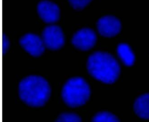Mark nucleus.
<instances>
[{
  "instance_id": "nucleus-1",
  "label": "nucleus",
  "mask_w": 149,
  "mask_h": 122,
  "mask_svg": "<svg viewBox=\"0 0 149 122\" xmlns=\"http://www.w3.org/2000/svg\"><path fill=\"white\" fill-rule=\"evenodd\" d=\"M18 92L19 99L25 105L32 107H40L49 100L52 89L44 77L31 75L21 80Z\"/></svg>"
},
{
  "instance_id": "nucleus-2",
  "label": "nucleus",
  "mask_w": 149,
  "mask_h": 122,
  "mask_svg": "<svg viewBox=\"0 0 149 122\" xmlns=\"http://www.w3.org/2000/svg\"><path fill=\"white\" fill-rule=\"evenodd\" d=\"M90 74L105 84H113L119 77L120 67L117 60L110 53L97 51L91 54L87 62Z\"/></svg>"
},
{
  "instance_id": "nucleus-3",
  "label": "nucleus",
  "mask_w": 149,
  "mask_h": 122,
  "mask_svg": "<svg viewBox=\"0 0 149 122\" xmlns=\"http://www.w3.org/2000/svg\"><path fill=\"white\" fill-rule=\"evenodd\" d=\"M61 94L66 105L71 107H77L84 105L89 100L91 88L84 78L72 77L64 84Z\"/></svg>"
},
{
  "instance_id": "nucleus-4",
  "label": "nucleus",
  "mask_w": 149,
  "mask_h": 122,
  "mask_svg": "<svg viewBox=\"0 0 149 122\" xmlns=\"http://www.w3.org/2000/svg\"><path fill=\"white\" fill-rule=\"evenodd\" d=\"M41 37L46 48L49 50H58L65 43V36L62 29L54 24L45 26L42 32Z\"/></svg>"
},
{
  "instance_id": "nucleus-5",
  "label": "nucleus",
  "mask_w": 149,
  "mask_h": 122,
  "mask_svg": "<svg viewBox=\"0 0 149 122\" xmlns=\"http://www.w3.org/2000/svg\"><path fill=\"white\" fill-rule=\"evenodd\" d=\"M19 43L21 47L32 57L42 55L46 49L42 37L34 33H27L22 35Z\"/></svg>"
},
{
  "instance_id": "nucleus-6",
  "label": "nucleus",
  "mask_w": 149,
  "mask_h": 122,
  "mask_svg": "<svg viewBox=\"0 0 149 122\" xmlns=\"http://www.w3.org/2000/svg\"><path fill=\"white\" fill-rule=\"evenodd\" d=\"M38 16L42 21L48 24L57 22L60 17L59 6L50 0H41L36 6Z\"/></svg>"
},
{
  "instance_id": "nucleus-7",
  "label": "nucleus",
  "mask_w": 149,
  "mask_h": 122,
  "mask_svg": "<svg viewBox=\"0 0 149 122\" xmlns=\"http://www.w3.org/2000/svg\"><path fill=\"white\" fill-rule=\"evenodd\" d=\"M97 40V35L93 29L90 28H84L74 34L71 43L76 48L86 51L90 50L95 45Z\"/></svg>"
},
{
  "instance_id": "nucleus-8",
  "label": "nucleus",
  "mask_w": 149,
  "mask_h": 122,
  "mask_svg": "<svg viewBox=\"0 0 149 122\" xmlns=\"http://www.w3.org/2000/svg\"><path fill=\"white\" fill-rule=\"evenodd\" d=\"M99 33L104 37H111L117 35L121 31L122 24L119 19L113 15H105L97 23Z\"/></svg>"
},
{
  "instance_id": "nucleus-9",
  "label": "nucleus",
  "mask_w": 149,
  "mask_h": 122,
  "mask_svg": "<svg viewBox=\"0 0 149 122\" xmlns=\"http://www.w3.org/2000/svg\"><path fill=\"white\" fill-rule=\"evenodd\" d=\"M133 109L139 117L149 119V93L142 94L136 99Z\"/></svg>"
},
{
  "instance_id": "nucleus-10",
  "label": "nucleus",
  "mask_w": 149,
  "mask_h": 122,
  "mask_svg": "<svg viewBox=\"0 0 149 122\" xmlns=\"http://www.w3.org/2000/svg\"><path fill=\"white\" fill-rule=\"evenodd\" d=\"M117 53L122 63L126 66H132L134 64L135 55L133 50L127 44H119L117 47Z\"/></svg>"
},
{
  "instance_id": "nucleus-11",
  "label": "nucleus",
  "mask_w": 149,
  "mask_h": 122,
  "mask_svg": "<svg viewBox=\"0 0 149 122\" xmlns=\"http://www.w3.org/2000/svg\"><path fill=\"white\" fill-rule=\"evenodd\" d=\"M92 120L94 121H119V119L114 114L106 111L100 112L95 114Z\"/></svg>"
},
{
  "instance_id": "nucleus-12",
  "label": "nucleus",
  "mask_w": 149,
  "mask_h": 122,
  "mask_svg": "<svg viewBox=\"0 0 149 122\" xmlns=\"http://www.w3.org/2000/svg\"><path fill=\"white\" fill-rule=\"evenodd\" d=\"M81 117L74 113L72 112H64L61 113L57 117L56 121L58 122H75L81 121Z\"/></svg>"
},
{
  "instance_id": "nucleus-13",
  "label": "nucleus",
  "mask_w": 149,
  "mask_h": 122,
  "mask_svg": "<svg viewBox=\"0 0 149 122\" xmlns=\"http://www.w3.org/2000/svg\"><path fill=\"white\" fill-rule=\"evenodd\" d=\"M68 1L72 8L80 11L90 4L93 0H68Z\"/></svg>"
},
{
  "instance_id": "nucleus-14",
  "label": "nucleus",
  "mask_w": 149,
  "mask_h": 122,
  "mask_svg": "<svg viewBox=\"0 0 149 122\" xmlns=\"http://www.w3.org/2000/svg\"><path fill=\"white\" fill-rule=\"evenodd\" d=\"M2 51L3 53H7L8 50L10 48L11 46V42L9 39V37L6 36V35H4L2 37Z\"/></svg>"
}]
</instances>
